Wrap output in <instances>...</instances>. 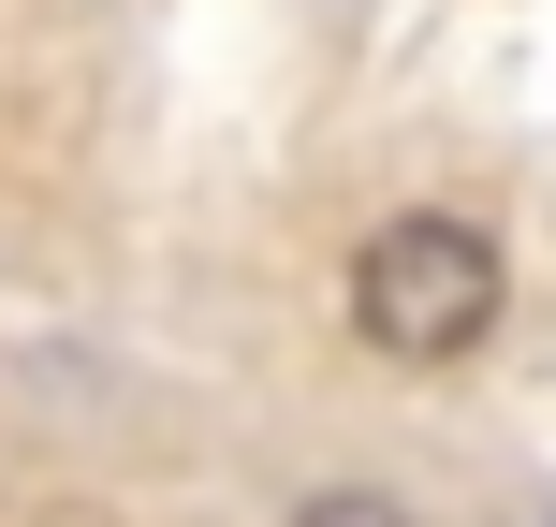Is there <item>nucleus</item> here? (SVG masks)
I'll return each instance as SVG.
<instances>
[{"mask_svg": "<svg viewBox=\"0 0 556 527\" xmlns=\"http://www.w3.org/2000/svg\"><path fill=\"white\" fill-rule=\"evenodd\" d=\"M498 293H513L498 235L454 221V205H395L352 250V337L381 366H469L483 337H498Z\"/></svg>", "mask_w": 556, "mask_h": 527, "instance_id": "nucleus-1", "label": "nucleus"}, {"mask_svg": "<svg viewBox=\"0 0 556 527\" xmlns=\"http://www.w3.org/2000/svg\"><path fill=\"white\" fill-rule=\"evenodd\" d=\"M278 527H410V499H381V484H323V499H293Z\"/></svg>", "mask_w": 556, "mask_h": 527, "instance_id": "nucleus-2", "label": "nucleus"}]
</instances>
